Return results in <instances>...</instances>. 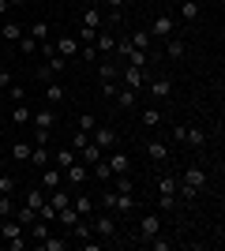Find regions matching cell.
I'll use <instances>...</instances> for the list:
<instances>
[{
  "mask_svg": "<svg viewBox=\"0 0 225 251\" xmlns=\"http://www.w3.org/2000/svg\"><path fill=\"white\" fill-rule=\"evenodd\" d=\"M98 79H101V83H117V64H113V60H101V68H98Z\"/></svg>",
  "mask_w": 225,
  "mask_h": 251,
  "instance_id": "34",
  "label": "cell"
},
{
  "mask_svg": "<svg viewBox=\"0 0 225 251\" xmlns=\"http://www.w3.org/2000/svg\"><path fill=\"white\" fill-rule=\"evenodd\" d=\"M4 52H8V49H4V45H0V64H4Z\"/></svg>",
  "mask_w": 225,
  "mask_h": 251,
  "instance_id": "58",
  "label": "cell"
},
{
  "mask_svg": "<svg viewBox=\"0 0 225 251\" xmlns=\"http://www.w3.org/2000/svg\"><path fill=\"white\" fill-rule=\"evenodd\" d=\"M94 113H79V120H75V127H79V131H94Z\"/></svg>",
  "mask_w": 225,
  "mask_h": 251,
  "instance_id": "46",
  "label": "cell"
},
{
  "mask_svg": "<svg viewBox=\"0 0 225 251\" xmlns=\"http://www.w3.org/2000/svg\"><path fill=\"white\" fill-rule=\"evenodd\" d=\"M117 52H120V56H124L128 64H131V68H147V64H150V52L135 49V45H131L128 38H120V42H117Z\"/></svg>",
  "mask_w": 225,
  "mask_h": 251,
  "instance_id": "4",
  "label": "cell"
},
{
  "mask_svg": "<svg viewBox=\"0 0 225 251\" xmlns=\"http://www.w3.org/2000/svg\"><path fill=\"white\" fill-rule=\"evenodd\" d=\"M117 90H120L117 83H101V94H105V98H113V94H117Z\"/></svg>",
  "mask_w": 225,
  "mask_h": 251,
  "instance_id": "54",
  "label": "cell"
},
{
  "mask_svg": "<svg viewBox=\"0 0 225 251\" xmlns=\"http://www.w3.org/2000/svg\"><path fill=\"white\" fill-rule=\"evenodd\" d=\"M90 143H94L101 154L105 150H113L120 143V135H117V127H109V124H94V131H90Z\"/></svg>",
  "mask_w": 225,
  "mask_h": 251,
  "instance_id": "3",
  "label": "cell"
},
{
  "mask_svg": "<svg viewBox=\"0 0 225 251\" xmlns=\"http://www.w3.org/2000/svg\"><path fill=\"white\" fill-rule=\"evenodd\" d=\"M30 116H34L30 105H26V101H15V105H11V113H8V120L15 127H23V124H30Z\"/></svg>",
  "mask_w": 225,
  "mask_h": 251,
  "instance_id": "15",
  "label": "cell"
},
{
  "mask_svg": "<svg viewBox=\"0 0 225 251\" xmlns=\"http://www.w3.org/2000/svg\"><path fill=\"white\" fill-rule=\"evenodd\" d=\"M15 214V195H0V218H11Z\"/></svg>",
  "mask_w": 225,
  "mask_h": 251,
  "instance_id": "45",
  "label": "cell"
},
{
  "mask_svg": "<svg viewBox=\"0 0 225 251\" xmlns=\"http://www.w3.org/2000/svg\"><path fill=\"white\" fill-rule=\"evenodd\" d=\"M30 150H34V143H23V139H15V143H11V157H15V161H26V157H30Z\"/></svg>",
  "mask_w": 225,
  "mask_h": 251,
  "instance_id": "33",
  "label": "cell"
},
{
  "mask_svg": "<svg viewBox=\"0 0 225 251\" xmlns=\"http://www.w3.org/2000/svg\"><path fill=\"white\" fill-rule=\"evenodd\" d=\"M53 45H56V52H60L64 60H79V38H75V34H60Z\"/></svg>",
  "mask_w": 225,
  "mask_h": 251,
  "instance_id": "8",
  "label": "cell"
},
{
  "mask_svg": "<svg viewBox=\"0 0 225 251\" xmlns=\"http://www.w3.org/2000/svg\"><path fill=\"white\" fill-rule=\"evenodd\" d=\"M49 161H53V157H49V150H45V147H34L30 157H26V165H34V169H45Z\"/></svg>",
  "mask_w": 225,
  "mask_h": 251,
  "instance_id": "28",
  "label": "cell"
},
{
  "mask_svg": "<svg viewBox=\"0 0 225 251\" xmlns=\"http://www.w3.org/2000/svg\"><path fill=\"white\" fill-rule=\"evenodd\" d=\"M90 232L98 240H113L117 236V218L113 214H90Z\"/></svg>",
  "mask_w": 225,
  "mask_h": 251,
  "instance_id": "2",
  "label": "cell"
},
{
  "mask_svg": "<svg viewBox=\"0 0 225 251\" xmlns=\"http://www.w3.org/2000/svg\"><path fill=\"white\" fill-rule=\"evenodd\" d=\"M113 101H117L120 109H135V90H131V86H120L117 94H113Z\"/></svg>",
  "mask_w": 225,
  "mask_h": 251,
  "instance_id": "27",
  "label": "cell"
},
{
  "mask_svg": "<svg viewBox=\"0 0 225 251\" xmlns=\"http://www.w3.org/2000/svg\"><path fill=\"white\" fill-rule=\"evenodd\" d=\"M8 4H11V8H19V4H26V0H8Z\"/></svg>",
  "mask_w": 225,
  "mask_h": 251,
  "instance_id": "57",
  "label": "cell"
},
{
  "mask_svg": "<svg viewBox=\"0 0 225 251\" xmlns=\"http://www.w3.org/2000/svg\"><path fill=\"white\" fill-rule=\"evenodd\" d=\"M8 248L11 251H26V248H30V240H26V236H15V240H8Z\"/></svg>",
  "mask_w": 225,
  "mask_h": 251,
  "instance_id": "50",
  "label": "cell"
},
{
  "mask_svg": "<svg viewBox=\"0 0 225 251\" xmlns=\"http://www.w3.org/2000/svg\"><path fill=\"white\" fill-rule=\"evenodd\" d=\"M30 124L34 127H53L56 124V113H53V109H38V113L30 116Z\"/></svg>",
  "mask_w": 225,
  "mask_h": 251,
  "instance_id": "29",
  "label": "cell"
},
{
  "mask_svg": "<svg viewBox=\"0 0 225 251\" xmlns=\"http://www.w3.org/2000/svg\"><path fill=\"white\" fill-rule=\"evenodd\" d=\"M42 94H45V101H49V105H64V86H60V83H56V79H53V83H45V90H42Z\"/></svg>",
  "mask_w": 225,
  "mask_h": 251,
  "instance_id": "24",
  "label": "cell"
},
{
  "mask_svg": "<svg viewBox=\"0 0 225 251\" xmlns=\"http://www.w3.org/2000/svg\"><path fill=\"white\" fill-rule=\"evenodd\" d=\"M38 248H42V251H68V236H64V240H56L53 232H49V236H45Z\"/></svg>",
  "mask_w": 225,
  "mask_h": 251,
  "instance_id": "35",
  "label": "cell"
},
{
  "mask_svg": "<svg viewBox=\"0 0 225 251\" xmlns=\"http://www.w3.org/2000/svg\"><path fill=\"white\" fill-rule=\"evenodd\" d=\"M169 34H176V19H173V15H158L154 26H150V38H161V42H165Z\"/></svg>",
  "mask_w": 225,
  "mask_h": 251,
  "instance_id": "10",
  "label": "cell"
},
{
  "mask_svg": "<svg viewBox=\"0 0 225 251\" xmlns=\"http://www.w3.org/2000/svg\"><path fill=\"white\" fill-rule=\"evenodd\" d=\"M42 56H45V60H49V56H56V45L49 42V38H45V42H42Z\"/></svg>",
  "mask_w": 225,
  "mask_h": 251,
  "instance_id": "51",
  "label": "cell"
},
{
  "mask_svg": "<svg viewBox=\"0 0 225 251\" xmlns=\"http://www.w3.org/2000/svg\"><path fill=\"white\" fill-rule=\"evenodd\" d=\"M128 42L135 45V49L150 52V45H154V38H150V30H131V34H128Z\"/></svg>",
  "mask_w": 225,
  "mask_h": 251,
  "instance_id": "25",
  "label": "cell"
},
{
  "mask_svg": "<svg viewBox=\"0 0 225 251\" xmlns=\"http://www.w3.org/2000/svg\"><path fill=\"white\" fill-rule=\"evenodd\" d=\"M158 210H173L176 206V176H158Z\"/></svg>",
  "mask_w": 225,
  "mask_h": 251,
  "instance_id": "5",
  "label": "cell"
},
{
  "mask_svg": "<svg viewBox=\"0 0 225 251\" xmlns=\"http://www.w3.org/2000/svg\"><path fill=\"white\" fill-rule=\"evenodd\" d=\"M49 30H53V26H49V23H45V19H38V23H34V26H26V34H30V38H34V42H38V45H42L45 38H49Z\"/></svg>",
  "mask_w": 225,
  "mask_h": 251,
  "instance_id": "31",
  "label": "cell"
},
{
  "mask_svg": "<svg viewBox=\"0 0 225 251\" xmlns=\"http://www.w3.org/2000/svg\"><path fill=\"white\" fill-rule=\"evenodd\" d=\"M15 188H19V180L4 173V176H0V195H15Z\"/></svg>",
  "mask_w": 225,
  "mask_h": 251,
  "instance_id": "44",
  "label": "cell"
},
{
  "mask_svg": "<svg viewBox=\"0 0 225 251\" xmlns=\"http://www.w3.org/2000/svg\"><path fill=\"white\" fill-rule=\"evenodd\" d=\"M94 49H101V52H105V56H113V52H117V34H113V30H98L94 34Z\"/></svg>",
  "mask_w": 225,
  "mask_h": 251,
  "instance_id": "19",
  "label": "cell"
},
{
  "mask_svg": "<svg viewBox=\"0 0 225 251\" xmlns=\"http://www.w3.org/2000/svg\"><path fill=\"white\" fill-rule=\"evenodd\" d=\"M105 161H109V169H113V176H117V173H131V157L124 154V150H105Z\"/></svg>",
  "mask_w": 225,
  "mask_h": 251,
  "instance_id": "12",
  "label": "cell"
},
{
  "mask_svg": "<svg viewBox=\"0 0 225 251\" xmlns=\"http://www.w3.org/2000/svg\"><path fill=\"white\" fill-rule=\"evenodd\" d=\"M143 72H147V68H131V64H128V68H124V86L139 90V86L147 83V75H143Z\"/></svg>",
  "mask_w": 225,
  "mask_h": 251,
  "instance_id": "22",
  "label": "cell"
},
{
  "mask_svg": "<svg viewBox=\"0 0 225 251\" xmlns=\"http://www.w3.org/2000/svg\"><path fill=\"white\" fill-rule=\"evenodd\" d=\"M45 202H49V191H45L42 184H34V188L26 191V202H23V206H30V210H42Z\"/></svg>",
  "mask_w": 225,
  "mask_h": 251,
  "instance_id": "20",
  "label": "cell"
},
{
  "mask_svg": "<svg viewBox=\"0 0 225 251\" xmlns=\"http://www.w3.org/2000/svg\"><path fill=\"white\" fill-rule=\"evenodd\" d=\"M184 188H192V191H203L206 188V169L203 165H188L184 169V176H180Z\"/></svg>",
  "mask_w": 225,
  "mask_h": 251,
  "instance_id": "6",
  "label": "cell"
},
{
  "mask_svg": "<svg viewBox=\"0 0 225 251\" xmlns=\"http://www.w3.org/2000/svg\"><path fill=\"white\" fill-rule=\"evenodd\" d=\"M8 8H11L8 0H0V19H4V15H8Z\"/></svg>",
  "mask_w": 225,
  "mask_h": 251,
  "instance_id": "56",
  "label": "cell"
},
{
  "mask_svg": "<svg viewBox=\"0 0 225 251\" xmlns=\"http://www.w3.org/2000/svg\"><path fill=\"white\" fill-rule=\"evenodd\" d=\"M180 19H184V23H195V19H199V4H192V0H180Z\"/></svg>",
  "mask_w": 225,
  "mask_h": 251,
  "instance_id": "36",
  "label": "cell"
},
{
  "mask_svg": "<svg viewBox=\"0 0 225 251\" xmlns=\"http://www.w3.org/2000/svg\"><path fill=\"white\" fill-rule=\"evenodd\" d=\"M150 4H158V0H150Z\"/></svg>",
  "mask_w": 225,
  "mask_h": 251,
  "instance_id": "61",
  "label": "cell"
},
{
  "mask_svg": "<svg viewBox=\"0 0 225 251\" xmlns=\"http://www.w3.org/2000/svg\"><path fill=\"white\" fill-rule=\"evenodd\" d=\"M0 86H11V72L4 68V64H0Z\"/></svg>",
  "mask_w": 225,
  "mask_h": 251,
  "instance_id": "53",
  "label": "cell"
},
{
  "mask_svg": "<svg viewBox=\"0 0 225 251\" xmlns=\"http://www.w3.org/2000/svg\"><path fill=\"white\" fill-rule=\"evenodd\" d=\"M90 173H94L98 180H113V169H109V161H105V157H98L94 165H90Z\"/></svg>",
  "mask_w": 225,
  "mask_h": 251,
  "instance_id": "37",
  "label": "cell"
},
{
  "mask_svg": "<svg viewBox=\"0 0 225 251\" xmlns=\"http://www.w3.org/2000/svg\"><path fill=\"white\" fill-rule=\"evenodd\" d=\"M72 206H75V214H79V218H90V214H94V199H90L86 191H79V195H75Z\"/></svg>",
  "mask_w": 225,
  "mask_h": 251,
  "instance_id": "21",
  "label": "cell"
},
{
  "mask_svg": "<svg viewBox=\"0 0 225 251\" xmlns=\"http://www.w3.org/2000/svg\"><path fill=\"white\" fill-rule=\"evenodd\" d=\"M161 120H165V116H161L158 109H143V116H139V124H143V127H158Z\"/></svg>",
  "mask_w": 225,
  "mask_h": 251,
  "instance_id": "38",
  "label": "cell"
},
{
  "mask_svg": "<svg viewBox=\"0 0 225 251\" xmlns=\"http://www.w3.org/2000/svg\"><path fill=\"white\" fill-rule=\"evenodd\" d=\"M143 150H147V157L154 161V165L169 161V143H161V139H147V143H143Z\"/></svg>",
  "mask_w": 225,
  "mask_h": 251,
  "instance_id": "9",
  "label": "cell"
},
{
  "mask_svg": "<svg viewBox=\"0 0 225 251\" xmlns=\"http://www.w3.org/2000/svg\"><path fill=\"white\" fill-rule=\"evenodd\" d=\"M113 210L128 214V210H135V199H131V195H120V191H117V199H113Z\"/></svg>",
  "mask_w": 225,
  "mask_h": 251,
  "instance_id": "41",
  "label": "cell"
},
{
  "mask_svg": "<svg viewBox=\"0 0 225 251\" xmlns=\"http://www.w3.org/2000/svg\"><path fill=\"white\" fill-rule=\"evenodd\" d=\"M173 139H176V143H188L192 150L206 147V131H203V127H195V124H176V127H173Z\"/></svg>",
  "mask_w": 225,
  "mask_h": 251,
  "instance_id": "1",
  "label": "cell"
},
{
  "mask_svg": "<svg viewBox=\"0 0 225 251\" xmlns=\"http://www.w3.org/2000/svg\"><path fill=\"white\" fill-rule=\"evenodd\" d=\"M113 199H117V191H105V195H101V206L113 210Z\"/></svg>",
  "mask_w": 225,
  "mask_h": 251,
  "instance_id": "52",
  "label": "cell"
},
{
  "mask_svg": "<svg viewBox=\"0 0 225 251\" xmlns=\"http://www.w3.org/2000/svg\"><path fill=\"white\" fill-rule=\"evenodd\" d=\"M150 94H154V101H165V98H173V79H169V75H158V79L150 83Z\"/></svg>",
  "mask_w": 225,
  "mask_h": 251,
  "instance_id": "16",
  "label": "cell"
},
{
  "mask_svg": "<svg viewBox=\"0 0 225 251\" xmlns=\"http://www.w3.org/2000/svg\"><path fill=\"white\" fill-rule=\"evenodd\" d=\"M38 184H42L45 191H53V188H60V184H64V173H60V169L49 161L45 169H38Z\"/></svg>",
  "mask_w": 225,
  "mask_h": 251,
  "instance_id": "7",
  "label": "cell"
},
{
  "mask_svg": "<svg viewBox=\"0 0 225 251\" xmlns=\"http://www.w3.org/2000/svg\"><path fill=\"white\" fill-rule=\"evenodd\" d=\"M0 116H4V98H0Z\"/></svg>",
  "mask_w": 225,
  "mask_h": 251,
  "instance_id": "59",
  "label": "cell"
},
{
  "mask_svg": "<svg viewBox=\"0 0 225 251\" xmlns=\"http://www.w3.org/2000/svg\"><path fill=\"white\" fill-rule=\"evenodd\" d=\"M15 45H19V52H23V56H34V52H38V42H34L30 34H23V38H19Z\"/></svg>",
  "mask_w": 225,
  "mask_h": 251,
  "instance_id": "40",
  "label": "cell"
},
{
  "mask_svg": "<svg viewBox=\"0 0 225 251\" xmlns=\"http://www.w3.org/2000/svg\"><path fill=\"white\" fill-rule=\"evenodd\" d=\"M158 229H161V218H158V214H143V218H139V240L143 244H147L150 236H158Z\"/></svg>",
  "mask_w": 225,
  "mask_h": 251,
  "instance_id": "11",
  "label": "cell"
},
{
  "mask_svg": "<svg viewBox=\"0 0 225 251\" xmlns=\"http://www.w3.org/2000/svg\"><path fill=\"white\" fill-rule=\"evenodd\" d=\"M105 4H109L113 11H120V8H124V0H105Z\"/></svg>",
  "mask_w": 225,
  "mask_h": 251,
  "instance_id": "55",
  "label": "cell"
},
{
  "mask_svg": "<svg viewBox=\"0 0 225 251\" xmlns=\"http://www.w3.org/2000/svg\"><path fill=\"white\" fill-rule=\"evenodd\" d=\"M75 154H79V161H83V165L90 169V165L98 161V157H101V150H98L94 143H86V147H83V150H75Z\"/></svg>",
  "mask_w": 225,
  "mask_h": 251,
  "instance_id": "32",
  "label": "cell"
},
{
  "mask_svg": "<svg viewBox=\"0 0 225 251\" xmlns=\"http://www.w3.org/2000/svg\"><path fill=\"white\" fill-rule=\"evenodd\" d=\"M26 229H30V236H34V244H42L45 236H49V221L45 218H34L30 225H26Z\"/></svg>",
  "mask_w": 225,
  "mask_h": 251,
  "instance_id": "26",
  "label": "cell"
},
{
  "mask_svg": "<svg viewBox=\"0 0 225 251\" xmlns=\"http://www.w3.org/2000/svg\"><path fill=\"white\" fill-rule=\"evenodd\" d=\"M147 248H150V251H169L173 244H169V240H161V236H150V240H147Z\"/></svg>",
  "mask_w": 225,
  "mask_h": 251,
  "instance_id": "48",
  "label": "cell"
},
{
  "mask_svg": "<svg viewBox=\"0 0 225 251\" xmlns=\"http://www.w3.org/2000/svg\"><path fill=\"white\" fill-rule=\"evenodd\" d=\"M192 4H199V8H203V0H192Z\"/></svg>",
  "mask_w": 225,
  "mask_h": 251,
  "instance_id": "60",
  "label": "cell"
},
{
  "mask_svg": "<svg viewBox=\"0 0 225 251\" xmlns=\"http://www.w3.org/2000/svg\"><path fill=\"white\" fill-rule=\"evenodd\" d=\"M8 98H11V105H15V101H26V90L11 83V86H8Z\"/></svg>",
  "mask_w": 225,
  "mask_h": 251,
  "instance_id": "49",
  "label": "cell"
},
{
  "mask_svg": "<svg viewBox=\"0 0 225 251\" xmlns=\"http://www.w3.org/2000/svg\"><path fill=\"white\" fill-rule=\"evenodd\" d=\"M64 176H68V184H72V188H83L86 176H90V169H86L83 161H72V165L64 169Z\"/></svg>",
  "mask_w": 225,
  "mask_h": 251,
  "instance_id": "13",
  "label": "cell"
},
{
  "mask_svg": "<svg viewBox=\"0 0 225 251\" xmlns=\"http://www.w3.org/2000/svg\"><path fill=\"white\" fill-rule=\"evenodd\" d=\"M79 26H90V30H101V26H105V15L98 11V4L83 8V23H79Z\"/></svg>",
  "mask_w": 225,
  "mask_h": 251,
  "instance_id": "18",
  "label": "cell"
},
{
  "mask_svg": "<svg viewBox=\"0 0 225 251\" xmlns=\"http://www.w3.org/2000/svg\"><path fill=\"white\" fill-rule=\"evenodd\" d=\"M0 236H4V240H15V236H26V225H19L15 218H0Z\"/></svg>",
  "mask_w": 225,
  "mask_h": 251,
  "instance_id": "17",
  "label": "cell"
},
{
  "mask_svg": "<svg viewBox=\"0 0 225 251\" xmlns=\"http://www.w3.org/2000/svg\"><path fill=\"white\" fill-rule=\"evenodd\" d=\"M23 34H26V26H19V23H15V19H8V23H4V26H0V45H15V42H19V38H23Z\"/></svg>",
  "mask_w": 225,
  "mask_h": 251,
  "instance_id": "14",
  "label": "cell"
},
{
  "mask_svg": "<svg viewBox=\"0 0 225 251\" xmlns=\"http://www.w3.org/2000/svg\"><path fill=\"white\" fill-rule=\"evenodd\" d=\"M0 94H4V86H0Z\"/></svg>",
  "mask_w": 225,
  "mask_h": 251,
  "instance_id": "62",
  "label": "cell"
},
{
  "mask_svg": "<svg viewBox=\"0 0 225 251\" xmlns=\"http://www.w3.org/2000/svg\"><path fill=\"white\" fill-rule=\"evenodd\" d=\"M53 139V127H34V147H49Z\"/></svg>",
  "mask_w": 225,
  "mask_h": 251,
  "instance_id": "43",
  "label": "cell"
},
{
  "mask_svg": "<svg viewBox=\"0 0 225 251\" xmlns=\"http://www.w3.org/2000/svg\"><path fill=\"white\" fill-rule=\"evenodd\" d=\"M184 49H188V45H184V38H176V34H169V38H165V56H169V60H180Z\"/></svg>",
  "mask_w": 225,
  "mask_h": 251,
  "instance_id": "23",
  "label": "cell"
},
{
  "mask_svg": "<svg viewBox=\"0 0 225 251\" xmlns=\"http://www.w3.org/2000/svg\"><path fill=\"white\" fill-rule=\"evenodd\" d=\"M94 34H98V30H90V26H79V30H75V38H79V45H94Z\"/></svg>",
  "mask_w": 225,
  "mask_h": 251,
  "instance_id": "47",
  "label": "cell"
},
{
  "mask_svg": "<svg viewBox=\"0 0 225 251\" xmlns=\"http://www.w3.org/2000/svg\"><path fill=\"white\" fill-rule=\"evenodd\" d=\"M68 143H72V150H83L86 143H90V131H79V127H75V131H72V139H68Z\"/></svg>",
  "mask_w": 225,
  "mask_h": 251,
  "instance_id": "42",
  "label": "cell"
},
{
  "mask_svg": "<svg viewBox=\"0 0 225 251\" xmlns=\"http://www.w3.org/2000/svg\"><path fill=\"white\" fill-rule=\"evenodd\" d=\"M11 218L19 221V225H30V221L38 218V210H30V206H15V214H11Z\"/></svg>",
  "mask_w": 225,
  "mask_h": 251,
  "instance_id": "39",
  "label": "cell"
},
{
  "mask_svg": "<svg viewBox=\"0 0 225 251\" xmlns=\"http://www.w3.org/2000/svg\"><path fill=\"white\" fill-rule=\"evenodd\" d=\"M72 161H79V154H75V150H68V147H64V150H56V154H53V165L60 169V173H64V169L72 165Z\"/></svg>",
  "mask_w": 225,
  "mask_h": 251,
  "instance_id": "30",
  "label": "cell"
}]
</instances>
